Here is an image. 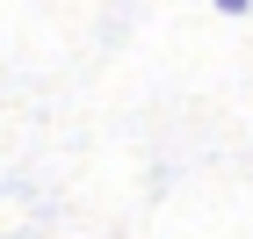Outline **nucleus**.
Returning <instances> with one entry per match:
<instances>
[{
  "mask_svg": "<svg viewBox=\"0 0 253 239\" xmlns=\"http://www.w3.org/2000/svg\"><path fill=\"white\" fill-rule=\"evenodd\" d=\"M217 7H224V15H246V0H217Z\"/></svg>",
  "mask_w": 253,
  "mask_h": 239,
  "instance_id": "1",
  "label": "nucleus"
}]
</instances>
